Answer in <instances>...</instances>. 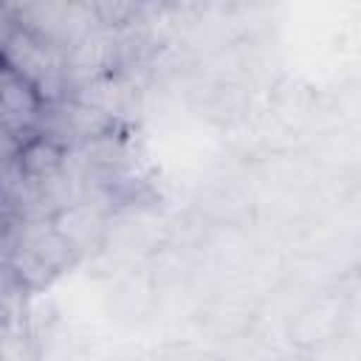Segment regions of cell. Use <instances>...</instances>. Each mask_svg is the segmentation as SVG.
I'll list each match as a JSON object with an SVG mask.
<instances>
[{"mask_svg": "<svg viewBox=\"0 0 361 361\" xmlns=\"http://www.w3.org/2000/svg\"><path fill=\"white\" fill-rule=\"evenodd\" d=\"M71 259L73 251L54 231L51 217H23L17 237L11 240L6 265L23 288H39L54 279Z\"/></svg>", "mask_w": 361, "mask_h": 361, "instance_id": "obj_1", "label": "cell"}, {"mask_svg": "<svg viewBox=\"0 0 361 361\" xmlns=\"http://www.w3.org/2000/svg\"><path fill=\"white\" fill-rule=\"evenodd\" d=\"M42 113L45 99L39 96V90L0 59V127L25 141L39 130Z\"/></svg>", "mask_w": 361, "mask_h": 361, "instance_id": "obj_2", "label": "cell"}, {"mask_svg": "<svg viewBox=\"0 0 361 361\" xmlns=\"http://www.w3.org/2000/svg\"><path fill=\"white\" fill-rule=\"evenodd\" d=\"M51 226L76 257V254L93 251L102 243L107 220H104V212L99 206L79 200V203H65L62 209H56L51 214Z\"/></svg>", "mask_w": 361, "mask_h": 361, "instance_id": "obj_3", "label": "cell"}, {"mask_svg": "<svg viewBox=\"0 0 361 361\" xmlns=\"http://www.w3.org/2000/svg\"><path fill=\"white\" fill-rule=\"evenodd\" d=\"M68 161V152L62 144H56L54 138L34 133L23 141L20 155H17V169L23 172V178L31 186H42L48 180H54L56 175H62Z\"/></svg>", "mask_w": 361, "mask_h": 361, "instance_id": "obj_4", "label": "cell"}, {"mask_svg": "<svg viewBox=\"0 0 361 361\" xmlns=\"http://www.w3.org/2000/svg\"><path fill=\"white\" fill-rule=\"evenodd\" d=\"M20 147H23V138H17V135L8 133L6 127H0V172L8 169V166L17 161Z\"/></svg>", "mask_w": 361, "mask_h": 361, "instance_id": "obj_5", "label": "cell"}, {"mask_svg": "<svg viewBox=\"0 0 361 361\" xmlns=\"http://www.w3.org/2000/svg\"><path fill=\"white\" fill-rule=\"evenodd\" d=\"M17 285H20V282L14 279L11 268H8L6 262H0V302H3V299H6V296H8V293L17 288Z\"/></svg>", "mask_w": 361, "mask_h": 361, "instance_id": "obj_6", "label": "cell"}]
</instances>
